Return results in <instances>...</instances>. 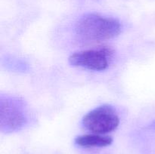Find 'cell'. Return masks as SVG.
Wrapping results in <instances>:
<instances>
[{"label": "cell", "instance_id": "obj_1", "mask_svg": "<svg viewBox=\"0 0 155 154\" xmlns=\"http://www.w3.org/2000/svg\"><path fill=\"white\" fill-rule=\"evenodd\" d=\"M75 30L79 39L82 40L100 42L117 36L121 32V25L114 18L89 14L79 20Z\"/></svg>", "mask_w": 155, "mask_h": 154}, {"label": "cell", "instance_id": "obj_2", "mask_svg": "<svg viewBox=\"0 0 155 154\" xmlns=\"http://www.w3.org/2000/svg\"><path fill=\"white\" fill-rule=\"evenodd\" d=\"M83 123L94 134H104L117 128L120 119L113 107L103 105L89 112L83 117Z\"/></svg>", "mask_w": 155, "mask_h": 154}, {"label": "cell", "instance_id": "obj_3", "mask_svg": "<svg viewBox=\"0 0 155 154\" xmlns=\"http://www.w3.org/2000/svg\"><path fill=\"white\" fill-rule=\"evenodd\" d=\"M68 60L73 66H81L91 70H104L108 66L107 51L103 49L76 52L71 54Z\"/></svg>", "mask_w": 155, "mask_h": 154}, {"label": "cell", "instance_id": "obj_4", "mask_svg": "<svg viewBox=\"0 0 155 154\" xmlns=\"http://www.w3.org/2000/svg\"><path fill=\"white\" fill-rule=\"evenodd\" d=\"M25 118L22 112L15 104L8 101H1L0 104V123L2 128L15 130L22 126Z\"/></svg>", "mask_w": 155, "mask_h": 154}, {"label": "cell", "instance_id": "obj_5", "mask_svg": "<svg viewBox=\"0 0 155 154\" xmlns=\"http://www.w3.org/2000/svg\"><path fill=\"white\" fill-rule=\"evenodd\" d=\"M113 139L103 134H84L77 137L75 143L83 147H104L111 144Z\"/></svg>", "mask_w": 155, "mask_h": 154}]
</instances>
